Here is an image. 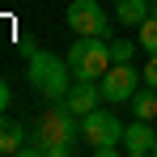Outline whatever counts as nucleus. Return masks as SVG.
Instances as JSON below:
<instances>
[{"label":"nucleus","mask_w":157,"mask_h":157,"mask_svg":"<svg viewBox=\"0 0 157 157\" xmlns=\"http://www.w3.org/2000/svg\"><path fill=\"white\" fill-rule=\"evenodd\" d=\"M153 153H157V140H153Z\"/></svg>","instance_id":"obj_16"},{"label":"nucleus","mask_w":157,"mask_h":157,"mask_svg":"<svg viewBox=\"0 0 157 157\" xmlns=\"http://www.w3.org/2000/svg\"><path fill=\"white\" fill-rule=\"evenodd\" d=\"M4 110H9V81L0 77V115H4Z\"/></svg>","instance_id":"obj_15"},{"label":"nucleus","mask_w":157,"mask_h":157,"mask_svg":"<svg viewBox=\"0 0 157 157\" xmlns=\"http://www.w3.org/2000/svg\"><path fill=\"white\" fill-rule=\"evenodd\" d=\"M110 38H89V34H77V43L68 47V68H72V81H102L106 68H110Z\"/></svg>","instance_id":"obj_3"},{"label":"nucleus","mask_w":157,"mask_h":157,"mask_svg":"<svg viewBox=\"0 0 157 157\" xmlns=\"http://www.w3.org/2000/svg\"><path fill=\"white\" fill-rule=\"evenodd\" d=\"M153 140H157V128L149 123V119H132L128 128H123V149H128L132 157L153 153Z\"/></svg>","instance_id":"obj_8"},{"label":"nucleus","mask_w":157,"mask_h":157,"mask_svg":"<svg viewBox=\"0 0 157 157\" xmlns=\"http://www.w3.org/2000/svg\"><path fill=\"white\" fill-rule=\"evenodd\" d=\"M64 106L77 115V119H85L94 106H102V85L98 81H77L72 89H68V98H64Z\"/></svg>","instance_id":"obj_7"},{"label":"nucleus","mask_w":157,"mask_h":157,"mask_svg":"<svg viewBox=\"0 0 157 157\" xmlns=\"http://www.w3.org/2000/svg\"><path fill=\"white\" fill-rule=\"evenodd\" d=\"M140 72H144V85H153V89H157V55L144 59V68H140Z\"/></svg>","instance_id":"obj_14"},{"label":"nucleus","mask_w":157,"mask_h":157,"mask_svg":"<svg viewBox=\"0 0 157 157\" xmlns=\"http://www.w3.org/2000/svg\"><path fill=\"white\" fill-rule=\"evenodd\" d=\"M77 140H81V119L64 102H51L30 123V140L21 149V157H72Z\"/></svg>","instance_id":"obj_1"},{"label":"nucleus","mask_w":157,"mask_h":157,"mask_svg":"<svg viewBox=\"0 0 157 157\" xmlns=\"http://www.w3.org/2000/svg\"><path fill=\"white\" fill-rule=\"evenodd\" d=\"M30 140V123H21V119H9V115H0V157L9 153H21Z\"/></svg>","instance_id":"obj_9"},{"label":"nucleus","mask_w":157,"mask_h":157,"mask_svg":"<svg viewBox=\"0 0 157 157\" xmlns=\"http://www.w3.org/2000/svg\"><path fill=\"white\" fill-rule=\"evenodd\" d=\"M26 77L30 85L47 98V102H64L68 98V77H72V68H68V59H59V55L43 51V47H34L30 51V64H26Z\"/></svg>","instance_id":"obj_2"},{"label":"nucleus","mask_w":157,"mask_h":157,"mask_svg":"<svg viewBox=\"0 0 157 157\" xmlns=\"http://www.w3.org/2000/svg\"><path fill=\"white\" fill-rule=\"evenodd\" d=\"M149 13H153V0H115V26L136 30Z\"/></svg>","instance_id":"obj_10"},{"label":"nucleus","mask_w":157,"mask_h":157,"mask_svg":"<svg viewBox=\"0 0 157 157\" xmlns=\"http://www.w3.org/2000/svg\"><path fill=\"white\" fill-rule=\"evenodd\" d=\"M132 55H136V43L132 38H110V59L115 64H132Z\"/></svg>","instance_id":"obj_13"},{"label":"nucleus","mask_w":157,"mask_h":157,"mask_svg":"<svg viewBox=\"0 0 157 157\" xmlns=\"http://www.w3.org/2000/svg\"><path fill=\"white\" fill-rule=\"evenodd\" d=\"M136 43L144 55H157V13H149L140 26H136Z\"/></svg>","instance_id":"obj_12"},{"label":"nucleus","mask_w":157,"mask_h":157,"mask_svg":"<svg viewBox=\"0 0 157 157\" xmlns=\"http://www.w3.org/2000/svg\"><path fill=\"white\" fill-rule=\"evenodd\" d=\"M123 119L115 115V110H102V106H94L85 119H81V140L89 144V149H119L123 144Z\"/></svg>","instance_id":"obj_4"},{"label":"nucleus","mask_w":157,"mask_h":157,"mask_svg":"<svg viewBox=\"0 0 157 157\" xmlns=\"http://www.w3.org/2000/svg\"><path fill=\"white\" fill-rule=\"evenodd\" d=\"M132 115H136V119H149V123L157 119V89L153 85H144V89L132 94Z\"/></svg>","instance_id":"obj_11"},{"label":"nucleus","mask_w":157,"mask_h":157,"mask_svg":"<svg viewBox=\"0 0 157 157\" xmlns=\"http://www.w3.org/2000/svg\"><path fill=\"white\" fill-rule=\"evenodd\" d=\"M98 85H102V102H110V106L115 102H132V94L144 85V72H136L132 64H110Z\"/></svg>","instance_id":"obj_6"},{"label":"nucleus","mask_w":157,"mask_h":157,"mask_svg":"<svg viewBox=\"0 0 157 157\" xmlns=\"http://www.w3.org/2000/svg\"><path fill=\"white\" fill-rule=\"evenodd\" d=\"M68 30L72 34H89V38H110L115 21L102 13L98 0H72L68 4Z\"/></svg>","instance_id":"obj_5"}]
</instances>
